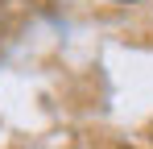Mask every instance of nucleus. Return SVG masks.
Here are the masks:
<instances>
[]
</instances>
